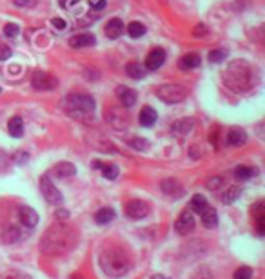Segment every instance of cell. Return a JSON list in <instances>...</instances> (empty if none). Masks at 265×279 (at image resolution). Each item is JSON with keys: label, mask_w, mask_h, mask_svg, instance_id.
Segmentation results:
<instances>
[{"label": "cell", "mask_w": 265, "mask_h": 279, "mask_svg": "<svg viewBox=\"0 0 265 279\" xmlns=\"http://www.w3.org/2000/svg\"><path fill=\"white\" fill-rule=\"evenodd\" d=\"M225 84L235 91H247L253 85V67L245 60H235L227 65L224 73Z\"/></svg>", "instance_id": "obj_1"}, {"label": "cell", "mask_w": 265, "mask_h": 279, "mask_svg": "<svg viewBox=\"0 0 265 279\" xmlns=\"http://www.w3.org/2000/svg\"><path fill=\"white\" fill-rule=\"evenodd\" d=\"M62 107L71 118L76 120H87L89 116H93L95 113V100L93 96L84 95V93H71L64 98L62 102Z\"/></svg>", "instance_id": "obj_2"}, {"label": "cell", "mask_w": 265, "mask_h": 279, "mask_svg": "<svg viewBox=\"0 0 265 279\" xmlns=\"http://www.w3.org/2000/svg\"><path fill=\"white\" fill-rule=\"evenodd\" d=\"M129 258L120 249H107L100 256V267L111 278H122L129 270Z\"/></svg>", "instance_id": "obj_3"}, {"label": "cell", "mask_w": 265, "mask_h": 279, "mask_svg": "<svg viewBox=\"0 0 265 279\" xmlns=\"http://www.w3.org/2000/svg\"><path fill=\"white\" fill-rule=\"evenodd\" d=\"M71 236L69 229H65L64 225H58L55 229H51L49 232L44 234V241H42V249L45 252H55V254H60L64 252L67 247L71 245Z\"/></svg>", "instance_id": "obj_4"}, {"label": "cell", "mask_w": 265, "mask_h": 279, "mask_svg": "<svg viewBox=\"0 0 265 279\" xmlns=\"http://www.w3.org/2000/svg\"><path fill=\"white\" fill-rule=\"evenodd\" d=\"M156 96L165 104H180L187 98V89L178 84H164L156 89Z\"/></svg>", "instance_id": "obj_5"}, {"label": "cell", "mask_w": 265, "mask_h": 279, "mask_svg": "<svg viewBox=\"0 0 265 279\" xmlns=\"http://www.w3.org/2000/svg\"><path fill=\"white\" fill-rule=\"evenodd\" d=\"M124 210H125V216H127V218L138 221V219L147 218L151 209H149V205L145 203L144 199H129V201L125 203Z\"/></svg>", "instance_id": "obj_6"}, {"label": "cell", "mask_w": 265, "mask_h": 279, "mask_svg": "<svg viewBox=\"0 0 265 279\" xmlns=\"http://www.w3.org/2000/svg\"><path fill=\"white\" fill-rule=\"evenodd\" d=\"M31 85L38 91H53L58 85V80L45 71H35L31 76Z\"/></svg>", "instance_id": "obj_7"}, {"label": "cell", "mask_w": 265, "mask_h": 279, "mask_svg": "<svg viewBox=\"0 0 265 279\" xmlns=\"http://www.w3.org/2000/svg\"><path fill=\"white\" fill-rule=\"evenodd\" d=\"M40 192L45 198V201L51 205H60L62 203V192L55 187V183L51 181L47 176H42L40 178Z\"/></svg>", "instance_id": "obj_8"}, {"label": "cell", "mask_w": 265, "mask_h": 279, "mask_svg": "<svg viewBox=\"0 0 265 279\" xmlns=\"http://www.w3.org/2000/svg\"><path fill=\"white\" fill-rule=\"evenodd\" d=\"M105 120H107V124L115 131L125 129L127 124H129V116H127V113H125L124 109H120V107H109L107 113H105Z\"/></svg>", "instance_id": "obj_9"}, {"label": "cell", "mask_w": 265, "mask_h": 279, "mask_svg": "<svg viewBox=\"0 0 265 279\" xmlns=\"http://www.w3.org/2000/svg\"><path fill=\"white\" fill-rule=\"evenodd\" d=\"M195 227H196V219L191 210H184V212L178 216V219L175 221V230L180 236H189L191 232L195 230Z\"/></svg>", "instance_id": "obj_10"}, {"label": "cell", "mask_w": 265, "mask_h": 279, "mask_svg": "<svg viewBox=\"0 0 265 279\" xmlns=\"http://www.w3.org/2000/svg\"><path fill=\"white\" fill-rule=\"evenodd\" d=\"M165 58H167L165 51L162 49V47H155L153 51H149V55L145 56V69L147 71L160 69L162 65H164Z\"/></svg>", "instance_id": "obj_11"}, {"label": "cell", "mask_w": 265, "mask_h": 279, "mask_svg": "<svg viewBox=\"0 0 265 279\" xmlns=\"http://www.w3.org/2000/svg\"><path fill=\"white\" fill-rule=\"evenodd\" d=\"M18 219H20V223L24 225V227L35 229L40 218H38L35 209H31V207H20V209H18Z\"/></svg>", "instance_id": "obj_12"}, {"label": "cell", "mask_w": 265, "mask_h": 279, "mask_svg": "<svg viewBox=\"0 0 265 279\" xmlns=\"http://www.w3.org/2000/svg\"><path fill=\"white\" fill-rule=\"evenodd\" d=\"M20 238H22V232L16 225H7V227H4L2 232H0V241L4 245H13Z\"/></svg>", "instance_id": "obj_13"}, {"label": "cell", "mask_w": 265, "mask_h": 279, "mask_svg": "<svg viewBox=\"0 0 265 279\" xmlns=\"http://www.w3.org/2000/svg\"><path fill=\"white\" fill-rule=\"evenodd\" d=\"M96 38L95 35H91V33H80V35H75L69 38V45L73 49H82V47H91V45H95Z\"/></svg>", "instance_id": "obj_14"}, {"label": "cell", "mask_w": 265, "mask_h": 279, "mask_svg": "<svg viewBox=\"0 0 265 279\" xmlns=\"http://www.w3.org/2000/svg\"><path fill=\"white\" fill-rule=\"evenodd\" d=\"M227 145H231V147H240V145H244L245 141H247V133H245L242 127H233V129L227 133Z\"/></svg>", "instance_id": "obj_15"}, {"label": "cell", "mask_w": 265, "mask_h": 279, "mask_svg": "<svg viewBox=\"0 0 265 279\" xmlns=\"http://www.w3.org/2000/svg\"><path fill=\"white\" fill-rule=\"evenodd\" d=\"M160 189H162V192L167 196H178L184 192V187H182V183L176 178L164 179V181L160 183Z\"/></svg>", "instance_id": "obj_16"}, {"label": "cell", "mask_w": 265, "mask_h": 279, "mask_svg": "<svg viewBox=\"0 0 265 279\" xmlns=\"http://www.w3.org/2000/svg\"><path fill=\"white\" fill-rule=\"evenodd\" d=\"M251 210H253V218H255V223H256V232H258V236H264V232H265L264 203L258 201V203H255V207H253Z\"/></svg>", "instance_id": "obj_17"}, {"label": "cell", "mask_w": 265, "mask_h": 279, "mask_svg": "<svg viewBox=\"0 0 265 279\" xmlns=\"http://www.w3.org/2000/svg\"><path fill=\"white\" fill-rule=\"evenodd\" d=\"M124 33V22L120 18H111L107 24H105V36L111 40L118 38V36Z\"/></svg>", "instance_id": "obj_18"}, {"label": "cell", "mask_w": 265, "mask_h": 279, "mask_svg": "<svg viewBox=\"0 0 265 279\" xmlns=\"http://www.w3.org/2000/svg\"><path fill=\"white\" fill-rule=\"evenodd\" d=\"M193 127H195V120L193 118H182V120H178V122L173 124L171 133H173V135H178V136H184V135H187V133H191Z\"/></svg>", "instance_id": "obj_19"}, {"label": "cell", "mask_w": 265, "mask_h": 279, "mask_svg": "<svg viewBox=\"0 0 265 279\" xmlns=\"http://www.w3.org/2000/svg\"><path fill=\"white\" fill-rule=\"evenodd\" d=\"M116 96L120 98V102L125 107H133L136 104V93L133 89H129V87H125V85L116 87Z\"/></svg>", "instance_id": "obj_20"}, {"label": "cell", "mask_w": 265, "mask_h": 279, "mask_svg": "<svg viewBox=\"0 0 265 279\" xmlns=\"http://www.w3.org/2000/svg\"><path fill=\"white\" fill-rule=\"evenodd\" d=\"M156 118H158L156 111L153 109V107H149V105L142 107L140 115H138V122H140V125H144V127H153V125L156 124Z\"/></svg>", "instance_id": "obj_21"}, {"label": "cell", "mask_w": 265, "mask_h": 279, "mask_svg": "<svg viewBox=\"0 0 265 279\" xmlns=\"http://www.w3.org/2000/svg\"><path fill=\"white\" fill-rule=\"evenodd\" d=\"M56 178H71V176L76 174V167L71 161H60V163L55 165V169H53Z\"/></svg>", "instance_id": "obj_22"}, {"label": "cell", "mask_w": 265, "mask_h": 279, "mask_svg": "<svg viewBox=\"0 0 265 279\" xmlns=\"http://www.w3.org/2000/svg\"><path fill=\"white\" fill-rule=\"evenodd\" d=\"M200 56L196 55V53H189V55H185L180 58V62H178V67H180L182 71H189V69H196L198 65H200Z\"/></svg>", "instance_id": "obj_23"}, {"label": "cell", "mask_w": 265, "mask_h": 279, "mask_svg": "<svg viewBox=\"0 0 265 279\" xmlns=\"http://www.w3.org/2000/svg\"><path fill=\"white\" fill-rule=\"evenodd\" d=\"M202 223H204L205 229H215L216 225H218V214H216V210L213 207L207 205V209L202 212Z\"/></svg>", "instance_id": "obj_24"}, {"label": "cell", "mask_w": 265, "mask_h": 279, "mask_svg": "<svg viewBox=\"0 0 265 279\" xmlns=\"http://www.w3.org/2000/svg\"><path fill=\"white\" fill-rule=\"evenodd\" d=\"M7 133H9L13 138H20L24 135V122H22L20 116H13V118L7 122Z\"/></svg>", "instance_id": "obj_25"}, {"label": "cell", "mask_w": 265, "mask_h": 279, "mask_svg": "<svg viewBox=\"0 0 265 279\" xmlns=\"http://www.w3.org/2000/svg\"><path fill=\"white\" fill-rule=\"evenodd\" d=\"M258 174V170H256V167H251V165H238L235 169V178L236 179H251L255 178V176Z\"/></svg>", "instance_id": "obj_26"}, {"label": "cell", "mask_w": 265, "mask_h": 279, "mask_svg": "<svg viewBox=\"0 0 265 279\" xmlns=\"http://www.w3.org/2000/svg\"><path fill=\"white\" fill-rule=\"evenodd\" d=\"M115 210L111 209V207H104V209L100 210H96V214H95V221L98 225H107L111 223L113 219H115Z\"/></svg>", "instance_id": "obj_27"}, {"label": "cell", "mask_w": 265, "mask_h": 279, "mask_svg": "<svg viewBox=\"0 0 265 279\" xmlns=\"http://www.w3.org/2000/svg\"><path fill=\"white\" fill-rule=\"evenodd\" d=\"M189 207H191V212H193V214H202V212L207 209V199H205L202 194H195L193 198H191Z\"/></svg>", "instance_id": "obj_28"}, {"label": "cell", "mask_w": 265, "mask_h": 279, "mask_svg": "<svg viewBox=\"0 0 265 279\" xmlns=\"http://www.w3.org/2000/svg\"><path fill=\"white\" fill-rule=\"evenodd\" d=\"M125 73H127V76H131V78L140 80V78H144V75H145V67L138 64V62H129V64L125 65Z\"/></svg>", "instance_id": "obj_29"}, {"label": "cell", "mask_w": 265, "mask_h": 279, "mask_svg": "<svg viewBox=\"0 0 265 279\" xmlns=\"http://www.w3.org/2000/svg\"><path fill=\"white\" fill-rule=\"evenodd\" d=\"M240 194H242L240 187H229V189H227L224 194H222L220 199H222V203L229 205V203H233V201H236V199L240 198Z\"/></svg>", "instance_id": "obj_30"}, {"label": "cell", "mask_w": 265, "mask_h": 279, "mask_svg": "<svg viewBox=\"0 0 265 279\" xmlns=\"http://www.w3.org/2000/svg\"><path fill=\"white\" fill-rule=\"evenodd\" d=\"M127 33H129L131 38H140L145 35V25L142 22H131L127 25Z\"/></svg>", "instance_id": "obj_31"}, {"label": "cell", "mask_w": 265, "mask_h": 279, "mask_svg": "<svg viewBox=\"0 0 265 279\" xmlns=\"http://www.w3.org/2000/svg\"><path fill=\"white\" fill-rule=\"evenodd\" d=\"M224 185H225V179L222 178V176H213V178H209L207 181H205V187H207V190H213V192L220 190Z\"/></svg>", "instance_id": "obj_32"}, {"label": "cell", "mask_w": 265, "mask_h": 279, "mask_svg": "<svg viewBox=\"0 0 265 279\" xmlns=\"http://www.w3.org/2000/svg\"><path fill=\"white\" fill-rule=\"evenodd\" d=\"M100 170H102V174H104L107 179H116V178H118V167H116L115 163H107V165L102 163Z\"/></svg>", "instance_id": "obj_33"}, {"label": "cell", "mask_w": 265, "mask_h": 279, "mask_svg": "<svg viewBox=\"0 0 265 279\" xmlns=\"http://www.w3.org/2000/svg\"><path fill=\"white\" fill-rule=\"evenodd\" d=\"M227 55H229V51L227 49H213L207 58H209V62H213V64H218V62L227 58Z\"/></svg>", "instance_id": "obj_34"}, {"label": "cell", "mask_w": 265, "mask_h": 279, "mask_svg": "<svg viewBox=\"0 0 265 279\" xmlns=\"http://www.w3.org/2000/svg\"><path fill=\"white\" fill-rule=\"evenodd\" d=\"M233 279H253V269L244 265L240 269H236V272L233 274Z\"/></svg>", "instance_id": "obj_35"}, {"label": "cell", "mask_w": 265, "mask_h": 279, "mask_svg": "<svg viewBox=\"0 0 265 279\" xmlns=\"http://www.w3.org/2000/svg\"><path fill=\"white\" fill-rule=\"evenodd\" d=\"M129 145L133 147L135 150H145L149 147V143L145 141L144 138H135V140H129Z\"/></svg>", "instance_id": "obj_36"}, {"label": "cell", "mask_w": 265, "mask_h": 279, "mask_svg": "<svg viewBox=\"0 0 265 279\" xmlns=\"http://www.w3.org/2000/svg\"><path fill=\"white\" fill-rule=\"evenodd\" d=\"M18 33H20V27L16 24H5L4 25V35L9 36V38H13V36H18Z\"/></svg>", "instance_id": "obj_37"}, {"label": "cell", "mask_w": 265, "mask_h": 279, "mask_svg": "<svg viewBox=\"0 0 265 279\" xmlns=\"http://www.w3.org/2000/svg\"><path fill=\"white\" fill-rule=\"evenodd\" d=\"M207 33H209V29H207V25L202 24V22L193 27V36H205Z\"/></svg>", "instance_id": "obj_38"}, {"label": "cell", "mask_w": 265, "mask_h": 279, "mask_svg": "<svg viewBox=\"0 0 265 279\" xmlns=\"http://www.w3.org/2000/svg\"><path fill=\"white\" fill-rule=\"evenodd\" d=\"M11 55H13V51H11L9 45H0V62H2V60H7Z\"/></svg>", "instance_id": "obj_39"}, {"label": "cell", "mask_w": 265, "mask_h": 279, "mask_svg": "<svg viewBox=\"0 0 265 279\" xmlns=\"http://www.w3.org/2000/svg\"><path fill=\"white\" fill-rule=\"evenodd\" d=\"M15 2V5H18V7H33V5L36 4V0H13Z\"/></svg>", "instance_id": "obj_40"}, {"label": "cell", "mask_w": 265, "mask_h": 279, "mask_svg": "<svg viewBox=\"0 0 265 279\" xmlns=\"http://www.w3.org/2000/svg\"><path fill=\"white\" fill-rule=\"evenodd\" d=\"M15 161L18 165L20 163H25V161H27V152H24V150H20V152H16L15 154Z\"/></svg>", "instance_id": "obj_41"}, {"label": "cell", "mask_w": 265, "mask_h": 279, "mask_svg": "<svg viewBox=\"0 0 265 279\" xmlns=\"http://www.w3.org/2000/svg\"><path fill=\"white\" fill-rule=\"evenodd\" d=\"M53 25H55L56 29H65V20L64 18H53Z\"/></svg>", "instance_id": "obj_42"}, {"label": "cell", "mask_w": 265, "mask_h": 279, "mask_svg": "<svg viewBox=\"0 0 265 279\" xmlns=\"http://www.w3.org/2000/svg\"><path fill=\"white\" fill-rule=\"evenodd\" d=\"M67 216H69V214H67V210H65V209L56 210V218H67Z\"/></svg>", "instance_id": "obj_43"}, {"label": "cell", "mask_w": 265, "mask_h": 279, "mask_svg": "<svg viewBox=\"0 0 265 279\" xmlns=\"http://www.w3.org/2000/svg\"><path fill=\"white\" fill-rule=\"evenodd\" d=\"M7 279H31L29 276H25V274H13V276H9Z\"/></svg>", "instance_id": "obj_44"}, {"label": "cell", "mask_w": 265, "mask_h": 279, "mask_svg": "<svg viewBox=\"0 0 265 279\" xmlns=\"http://www.w3.org/2000/svg\"><path fill=\"white\" fill-rule=\"evenodd\" d=\"M93 7H95V9H104V7H105V0H98V2H96Z\"/></svg>", "instance_id": "obj_45"}, {"label": "cell", "mask_w": 265, "mask_h": 279, "mask_svg": "<svg viewBox=\"0 0 265 279\" xmlns=\"http://www.w3.org/2000/svg\"><path fill=\"white\" fill-rule=\"evenodd\" d=\"M151 279H171V278H167V276H164V274H155V276H151Z\"/></svg>", "instance_id": "obj_46"}, {"label": "cell", "mask_w": 265, "mask_h": 279, "mask_svg": "<svg viewBox=\"0 0 265 279\" xmlns=\"http://www.w3.org/2000/svg\"><path fill=\"white\" fill-rule=\"evenodd\" d=\"M0 279H7V278H0Z\"/></svg>", "instance_id": "obj_47"}]
</instances>
